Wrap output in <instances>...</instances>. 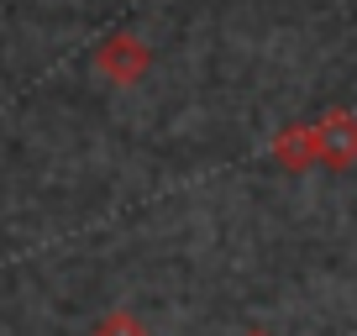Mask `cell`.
<instances>
[{"mask_svg":"<svg viewBox=\"0 0 357 336\" xmlns=\"http://www.w3.org/2000/svg\"><path fill=\"white\" fill-rule=\"evenodd\" d=\"M147 68H153V47H147L137 32H111V37H100V47H95V74H100L105 84H116V90L142 84Z\"/></svg>","mask_w":357,"mask_h":336,"instance_id":"obj_1","label":"cell"},{"mask_svg":"<svg viewBox=\"0 0 357 336\" xmlns=\"http://www.w3.org/2000/svg\"><path fill=\"white\" fill-rule=\"evenodd\" d=\"M268 158L284 168V174H310L321 163V137H315V121H289L273 132L268 142Z\"/></svg>","mask_w":357,"mask_h":336,"instance_id":"obj_2","label":"cell"},{"mask_svg":"<svg viewBox=\"0 0 357 336\" xmlns=\"http://www.w3.org/2000/svg\"><path fill=\"white\" fill-rule=\"evenodd\" d=\"M315 137H321V163L326 168H352L357 163V111H326L315 121Z\"/></svg>","mask_w":357,"mask_h":336,"instance_id":"obj_3","label":"cell"},{"mask_svg":"<svg viewBox=\"0 0 357 336\" xmlns=\"http://www.w3.org/2000/svg\"><path fill=\"white\" fill-rule=\"evenodd\" d=\"M89 336H147V326L137 321L132 310H111V315L95 321V331H89Z\"/></svg>","mask_w":357,"mask_h":336,"instance_id":"obj_4","label":"cell"},{"mask_svg":"<svg viewBox=\"0 0 357 336\" xmlns=\"http://www.w3.org/2000/svg\"><path fill=\"white\" fill-rule=\"evenodd\" d=\"M247 336H268V331H247Z\"/></svg>","mask_w":357,"mask_h":336,"instance_id":"obj_5","label":"cell"}]
</instances>
